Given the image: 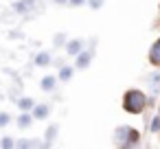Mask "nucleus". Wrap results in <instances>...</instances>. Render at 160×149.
I'll return each mask as SVG.
<instances>
[{"label":"nucleus","mask_w":160,"mask_h":149,"mask_svg":"<svg viewBox=\"0 0 160 149\" xmlns=\"http://www.w3.org/2000/svg\"><path fill=\"white\" fill-rule=\"evenodd\" d=\"M145 105H147V97H145V92H140V90H129V92L125 94L123 107H125L129 114H140V112L145 110Z\"/></svg>","instance_id":"f257e3e1"},{"label":"nucleus","mask_w":160,"mask_h":149,"mask_svg":"<svg viewBox=\"0 0 160 149\" xmlns=\"http://www.w3.org/2000/svg\"><path fill=\"white\" fill-rule=\"evenodd\" d=\"M48 62H51V55H48V53H40V55L35 57V64H38V66H48Z\"/></svg>","instance_id":"6e6552de"},{"label":"nucleus","mask_w":160,"mask_h":149,"mask_svg":"<svg viewBox=\"0 0 160 149\" xmlns=\"http://www.w3.org/2000/svg\"><path fill=\"white\" fill-rule=\"evenodd\" d=\"M81 46H83V42H81V40H72V42H68L66 51H68V55H77V53L81 51Z\"/></svg>","instance_id":"20e7f679"},{"label":"nucleus","mask_w":160,"mask_h":149,"mask_svg":"<svg viewBox=\"0 0 160 149\" xmlns=\"http://www.w3.org/2000/svg\"><path fill=\"white\" fill-rule=\"evenodd\" d=\"M158 129H160V116H156L151 123V132H158Z\"/></svg>","instance_id":"2eb2a0df"},{"label":"nucleus","mask_w":160,"mask_h":149,"mask_svg":"<svg viewBox=\"0 0 160 149\" xmlns=\"http://www.w3.org/2000/svg\"><path fill=\"white\" fill-rule=\"evenodd\" d=\"M149 59H151V64H153V66H158V68H160V40L153 44V48H151V53H149Z\"/></svg>","instance_id":"f03ea898"},{"label":"nucleus","mask_w":160,"mask_h":149,"mask_svg":"<svg viewBox=\"0 0 160 149\" xmlns=\"http://www.w3.org/2000/svg\"><path fill=\"white\" fill-rule=\"evenodd\" d=\"M90 7H92V9H99V7H103V0H90Z\"/></svg>","instance_id":"dca6fc26"},{"label":"nucleus","mask_w":160,"mask_h":149,"mask_svg":"<svg viewBox=\"0 0 160 149\" xmlns=\"http://www.w3.org/2000/svg\"><path fill=\"white\" fill-rule=\"evenodd\" d=\"M55 134H57V127H55V125L48 127V132H46V142H51V140L55 138Z\"/></svg>","instance_id":"ddd939ff"},{"label":"nucleus","mask_w":160,"mask_h":149,"mask_svg":"<svg viewBox=\"0 0 160 149\" xmlns=\"http://www.w3.org/2000/svg\"><path fill=\"white\" fill-rule=\"evenodd\" d=\"M31 118H33V116L24 112V114H22V116L18 118V125H20V127H29V125H31Z\"/></svg>","instance_id":"9b49d317"},{"label":"nucleus","mask_w":160,"mask_h":149,"mask_svg":"<svg viewBox=\"0 0 160 149\" xmlns=\"http://www.w3.org/2000/svg\"><path fill=\"white\" fill-rule=\"evenodd\" d=\"M123 132H125V136H127V140H125V145H138V132H136V129H129V127H123Z\"/></svg>","instance_id":"7ed1b4c3"},{"label":"nucleus","mask_w":160,"mask_h":149,"mask_svg":"<svg viewBox=\"0 0 160 149\" xmlns=\"http://www.w3.org/2000/svg\"><path fill=\"white\" fill-rule=\"evenodd\" d=\"M79 57H77V68H86L88 66V62H90V53H77Z\"/></svg>","instance_id":"423d86ee"},{"label":"nucleus","mask_w":160,"mask_h":149,"mask_svg":"<svg viewBox=\"0 0 160 149\" xmlns=\"http://www.w3.org/2000/svg\"><path fill=\"white\" fill-rule=\"evenodd\" d=\"M31 7H33V0H20V2H16V5H13V9H16V11H20V13H27Z\"/></svg>","instance_id":"39448f33"},{"label":"nucleus","mask_w":160,"mask_h":149,"mask_svg":"<svg viewBox=\"0 0 160 149\" xmlns=\"http://www.w3.org/2000/svg\"><path fill=\"white\" fill-rule=\"evenodd\" d=\"M48 114V105H38L33 107V118H44Z\"/></svg>","instance_id":"0eeeda50"},{"label":"nucleus","mask_w":160,"mask_h":149,"mask_svg":"<svg viewBox=\"0 0 160 149\" xmlns=\"http://www.w3.org/2000/svg\"><path fill=\"white\" fill-rule=\"evenodd\" d=\"M57 2H66V0H57Z\"/></svg>","instance_id":"6ab92c4d"},{"label":"nucleus","mask_w":160,"mask_h":149,"mask_svg":"<svg viewBox=\"0 0 160 149\" xmlns=\"http://www.w3.org/2000/svg\"><path fill=\"white\" fill-rule=\"evenodd\" d=\"M55 88V77H44L42 79V90H53Z\"/></svg>","instance_id":"1a4fd4ad"},{"label":"nucleus","mask_w":160,"mask_h":149,"mask_svg":"<svg viewBox=\"0 0 160 149\" xmlns=\"http://www.w3.org/2000/svg\"><path fill=\"white\" fill-rule=\"evenodd\" d=\"M70 75H72V68H70V66H64V68L59 70V79H62V81H68Z\"/></svg>","instance_id":"9d476101"},{"label":"nucleus","mask_w":160,"mask_h":149,"mask_svg":"<svg viewBox=\"0 0 160 149\" xmlns=\"http://www.w3.org/2000/svg\"><path fill=\"white\" fill-rule=\"evenodd\" d=\"M9 121H11V116H9V114H5V112L0 114V127H5V125H7Z\"/></svg>","instance_id":"4468645a"},{"label":"nucleus","mask_w":160,"mask_h":149,"mask_svg":"<svg viewBox=\"0 0 160 149\" xmlns=\"http://www.w3.org/2000/svg\"><path fill=\"white\" fill-rule=\"evenodd\" d=\"M18 105L27 112V110H31V107H33V101H31V99H20V101H18Z\"/></svg>","instance_id":"f8f14e48"},{"label":"nucleus","mask_w":160,"mask_h":149,"mask_svg":"<svg viewBox=\"0 0 160 149\" xmlns=\"http://www.w3.org/2000/svg\"><path fill=\"white\" fill-rule=\"evenodd\" d=\"M70 2H72V5H83L86 0H70Z\"/></svg>","instance_id":"a211bd4d"},{"label":"nucleus","mask_w":160,"mask_h":149,"mask_svg":"<svg viewBox=\"0 0 160 149\" xmlns=\"http://www.w3.org/2000/svg\"><path fill=\"white\" fill-rule=\"evenodd\" d=\"M2 147H13V140L11 138H2V142H0Z\"/></svg>","instance_id":"f3484780"}]
</instances>
